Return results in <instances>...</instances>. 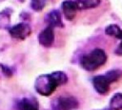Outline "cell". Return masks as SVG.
<instances>
[{
  "mask_svg": "<svg viewBox=\"0 0 122 110\" xmlns=\"http://www.w3.org/2000/svg\"><path fill=\"white\" fill-rule=\"evenodd\" d=\"M10 34L15 37V38H20V39H23L25 37H27L30 33V29L28 25L26 24H18L14 27H12L10 31Z\"/></svg>",
  "mask_w": 122,
  "mask_h": 110,
  "instance_id": "7",
  "label": "cell"
},
{
  "mask_svg": "<svg viewBox=\"0 0 122 110\" xmlns=\"http://www.w3.org/2000/svg\"><path fill=\"white\" fill-rule=\"evenodd\" d=\"M52 74L54 75V77H55V78H56V80H57L59 85H63L68 81V77L64 72L57 71V72H54Z\"/></svg>",
  "mask_w": 122,
  "mask_h": 110,
  "instance_id": "12",
  "label": "cell"
},
{
  "mask_svg": "<svg viewBox=\"0 0 122 110\" xmlns=\"http://www.w3.org/2000/svg\"><path fill=\"white\" fill-rule=\"evenodd\" d=\"M53 106L57 110H72L78 107V100L71 96H63L57 98Z\"/></svg>",
  "mask_w": 122,
  "mask_h": 110,
  "instance_id": "4",
  "label": "cell"
},
{
  "mask_svg": "<svg viewBox=\"0 0 122 110\" xmlns=\"http://www.w3.org/2000/svg\"><path fill=\"white\" fill-rule=\"evenodd\" d=\"M110 107L112 110H122V94L117 93L112 96L110 100Z\"/></svg>",
  "mask_w": 122,
  "mask_h": 110,
  "instance_id": "10",
  "label": "cell"
},
{
  "mask_svg": "<svg viewBox=\"0 0 122 110\" xmlns=\"http://www.w3.org/2000/svg\"><path fill=\"white\" fill-rule=\"evenodd\" d=\"M105 33L109 35H112V36H114L116 38H119V39H122V30L117 26V25H110L106 28L105 30Z\"/></svg>",
  "mask_w": 122,
  "mask_h": 110,
  "instance_id": "11",
  "label": "cell"
},
{
  "mask_svg": "<svg viewBox=\"0 0 122 110\" xmlns=\"http://www.w3.org/2000/svg\"><path fill=\"white\" fill-rule=\"evenodd\" d=\"M46 21L49 24V26L51 27H62L63 23H62V19H61V14L58 11H52L51 12H49L46 16Z\"/></svg>",
  "mask_w": 122,
  "mask_h": 110,
  "instance_id": "8",
  "label": "cell"
},
{
  "mask_svg": "<svg viewBox=\"0 0 122 110\" xmlns=\"http://www.w3.org/2000/svg\"><path fill=\"white\" fill-rule=\"evenodd\" d=\"M62 10H63V13H64L65 17L69 20H71L74 17L76 11L79 9H78V6H77L75 0H67V1L63 2Z\"/></svg>",
  "mask_w": 122,
  "mask_h": 110,
  "instance_id": "5",
  "label": "cell"
},
{
  "mask_svg": "<svg viewBox=\"0 0 122 110\" xmlns=\"http://www.w3.org/2000/svg\"><path fill=\"white\" fill-rule=\"evenodd\" d=\"M58 82L53 74L51 75H41L36 78L34 87L35 90L42 96H50L54 92L58 86Z\"/></svg>",
  "mask_w": 122,
  "mask_h": 110,
  "instance_id": "3",
  "label": "cell"
},
{
  "mask_svg": "<svg viewBox=\"0 0 122 110\" xmlns=\"http://www.w3.org/2000/svg\"><path fill=\"white\" fill-rule=\"evenodd\" d=\"M46 0H31V7L35 11H40L44 8Z\"/></svg>",
  "mask_w": 122,
  "mask_h": 110,
  "instance_id": "14",
  "label": "cell"
},
{
  "mask_svg": "<svg viewBox=\"0 0 122 110\" xmlns=\"http://www.w3.org/2000/svg\"><path fill=\"white\" fill-rule=\"evenodd\" d=\"M99 3H100V0H83L84 9L95 8L99 5Z\"/></svg>",
  "mask_w": 122,
  "mask_h": 110,
  "instance_id": "13",
  "label": "cell"
},
{
  "mask_svg": "<svg viewBox=\"0 0 122 110\" xmlns=\"http://www.w3.org/2000/svg\"><path fill=\"white\" fill-rule=\"evenodd\" d=\"M107 60L105 52L101 49H94L85 55L81 59V66L87 71H94L102 66Z\"/></svg>",
  "mask_w": 122,
  "mask_h": 110,
  "instance_id": "1",
  "label": "cell"
},
{
  "mask_svg": "<svg viewBox=\"0 0 122 110\" xmlns=\"http://www.w3.org/2000/svg\"><path fill=\"white\" fill-rule=\"evenodd\" d=\"M53 39H54L53 30H52V27H51V26H49L45 30H43L38 36L39 43L44 47H50L52 44Z\"/></svg>",
  "mask_w": 122,
  "mask_h": 110,
  "instance_id": "6",
  "label": "cell"
},
{
  "mask_svg": "<svg viewBox=\"0 0 122 110\" xmlns=\"http://www.w3.org/2000/svg\"><path fill=\"white\" fill-rule=\"evenodd\" d=\"M121 76L122 72L119 70H112L105 75L96 76L92 79L93 87L99 94H106L109 91L111 83L116 81Z\"/></svg>",
  "mask_w": 122,
  "mask_h": 110,
  "instance_id": "2",
  "label": "cell"
},
{
  "mask_svg": "<svg viewBox=\"0 0 122 110\" xmlns=\"http://www.w3.org/2000/svg\"><path fill=\"white\" fill-rule=\"evenodd\" d=\"M115 54L118 55H122V41H121V43L118 45V47L116 48V50H115Z\"/></svg>",
  "mask_w": 122,
  "mask_h": 110,
  "instance_id": "15",
  "label": "cell"
},
{
  "mask_svg": "<svg viewBox=\"0 0 122 110\" xmlns=\"http://www.w3.org/2000/svg\"><path fill=\"white\" fill-rule=\"evenodd\" d=\"M18 108L20 110H38V104L33 99H24L19 102Z\"/></svg>",
  "mask_w": 122,
  "mask_h": 110,
  "instance_id": "9",
  "label": "cell"
}]
</instances>
